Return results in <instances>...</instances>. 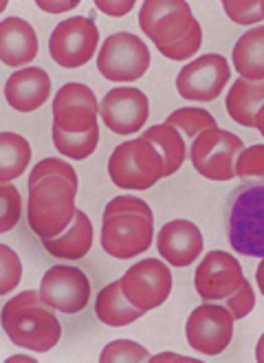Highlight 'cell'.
Listing matches in <instances>:
<instances>
[{
	"instance_id": "1",
	"label": "cell",
	"mask_w": 264,
	"mask_h": 363,
	"mask_svg": "<svg viewBox=\"0 0 264 363\" xmlns=\"http://www.w3.org/2000/svg\"><path fill=\"white\" fill-rule=\"evenodd\" d=\"M77 172L62 159H42L29 177V227L40 240L55 238L77 216Z\"/></svg>"
},
{
	"instance_id": "2",
	"label": "cell",
	"mask_w": 264,
	"mask_h": 363,
	"mask_svg": "<svg viewBox=\"0 0 264 363\" xmlns=\"http://www.w3.org/2000/svg\"><path fill=\"white\" fill-rule=\"evenodd\" d=\"M154 238V213L137 196H117L104 209L101 247L117 260L145 253Z\"/></svg>"
},
{
	"instance_id": "3",
	"label": "cell",
	"mask_w": 264,
	"mask_h": 363,
	"mask_svg": "<svg viewBox=\"0 0 264 363\" xmlns=\"http://www.w3.org/2000/svg\"><path fill=\"white\" fill-rule=\"evenodd\" d=\"M40 291H25L3 306V328L16 346L33 352H49L57 346L62 326Z\"/></svg>"
},
{
	"instance_id": "4",
	"label": "cell",
	"mask_w": 264,
	"mask_h": 363,
	"mask_svg": "<svg viewBox=\"0 0 264 363\" xmlns=\"http://www.w3.org/2000/svg\"><path fill=\"white\" fill-rule=\"evenodd\" d=\"M227 240L236 253L264 258V185L245 183L231 194Z\"/></svg>"
},
{
	"instance_id": "5",
	"label": "cell",
	"mask_w": 264,
	"mask_h": 363,
	"mask_svg": "<svg viewBox=\"0 0 264 363\" xmlns=\"http://www.w3.org/2000/svg\"><path fill=\"white\" fill-rule=\"evenodd\" d=\"M108 174L121 189H150L165 177L161 152L143 137L117 145L108 159Z\"/></svg>"
},
{
	"instance_id": "6",
	"label": "cell",
	"mask_w": 264,
	"mask_h": 363,
	"mask_svg": "<svg viewBox=\"0 0 264 363\" xmlns=\"http://www.w3.org/2000/svg\"><path fill=\"white\" fill-rule=\"evenodd\" d=\"M242 150H245V143L240 137L229 130L211 128L194 139L189 159L201 177L209 181H231L236 177V163Z\"/></svg>"
},
{
	"instance_id": "7",
	"label": "cell",
	"mask_w": 264,
	"mask_h": 363,
	"mask_svg": "<svg viewBox=\"0 0 264 363\" xmlns=\"http://www.w3.org/2000/svg\"><path fill=\"white\" fill-rule=\"evenodd\" d=\"M233 322L236 317L225 304L205 302L196 306L185 324L187 344L205 357H216L225 352L233 337Z\"/></svg>"
},
{
	"instance_id": "8",
	"label": "cell",
	"mask_w": 264,
	"mask_h": 363,
	"mask_svg": "<svg viewBox=\"0 0 264 363\" xmlns=\"http://www.w3.org/2000/svg\"><path fill=\"white\" fill-rule=\"evenodd\" d=\"M150 67V51L135 33H113L101 42L97 69L110 82H135Z\"/></svg>"
},
{
	"instance_id": "9",
	"label": "cell",
	"mask_w": 264,
	"mask_h": 363,
	"mask_svg": "<svg viewBox=\"0 0 264 363\" xmlns=\"http://www.w3.org/2000/svg\"><path fill=\"white\" fill-rule=\"evenodd\" d=\"M194 23L196 18L185 0H145L139 11V27L157 49L185 38Z\"/></svg>"
},
{
	"instance_id": "10",
	"label": "cell",
	"mask_w": 264,
	"mask_h": 363,
	"mask_svg": "<svg viewBox=\"0 0 264 363\" xmlns=\"http://www.w3.org/2000/svg\"><path fill=\"white\" fill-rule=\"evenodd\" d=\"M99 45V31L91 18H69L60 23L49 38V53L64 69H79L93 60Z\"/></svg>"
},
{
	"instance_id": "11",
	"label": "cell",
	"mask_w": 264,
	"mask_h": 363,
	"mask_svg": "<svg viewBox=\"0 0 264 363\" xmlns=\"http://www.w3.org/2000/svg\"><path fill=\"white\" fill-rule=\"evenodd\" d=\"M121 291L141 313L159 308L172 291V271L157 258H148L130 267L121 277Z\"/></svg>"
},
{
	"instance_id": "12",
	"label": "cell",
	"mask_w": 264,
	"mask_h": 363,
	"mask_svg": "<svg viewBox=\"0 0 264 363\" xmlns=\"http://www.w3.org/2000/svg\"><path fill=\"white\" fill-rule=\"evenodd\" d=\"M40 295L51 308L66 315H77L91 300V280L82 269L57 264L42 275Z\"/></svg>"
},
{
	"instance_id": "13",
	"label": "cell",
	"mask_w": 264,
	"mask_h": 363,
	"mask_svg": "<svg viewBox=\"0 0 264 363\" xmlns=\"http://www.w3.org/2000/svg\"><path fill=\"white\" fill-rule=\"evenodd\" d=\"M229 77V62L218 53H207L185 64L176 77V91L192 101H211L223 93Z\"/></svg>"
},
{
	"instance_id": "14",
	"label": "cell",
	"mask_w": 264,
	"mask_h": 363,
	"mask_svg": "<svg viewBox=\"0 0 264 363\" xmlns=\"http://www.w3.org/2000/svg\"><path fill=\"white\" fill-rule=\"evenodd\" d=\"M245 280L240 262L227 251H209L194 273L196 293L205 302H225Z\"/></svg>"
},
{
	"instance_id": "15",
	"label": "cell",
	"mask_w": 264,
	"mask_h": 363,
	"mask_svg": "<svg viewBox=\"0 0 264 363\" xmlns=\"http://www.w3.org/2000/svg\"><path fill=\"white\" fill-rule=\"evenodd\" d=\"M97 97L86 84H64L53 97V128H57V130L88 133L97 128Z\"/></svg>"
},
{
	"instance_id": "16",
	"label": "cell",
	"mask_w": 264,
	"mask_h": 363,
	"mask_svg": "<svg viewBox=\"0 0 264 363\" xmlns=\"http://www.w3.org/2000/svg\"><path fill=\"white\" fill-rule=\"evenodd\" d=\"M99 115L108 130L115 135H132L148 121L150 104L139 89H113L101 99Z\"/></svg>"
},
{
	"instance_id": "17",
	"label": "cell",
	"mask_w": 264,
	"mask_h": 363,
	"mask_svg": "<svg viewBox=\"0 0 264 363\" xmlns=\"http://www.w3.org/2000/svg\"><path fill=\"white\" fill-rule=\"evenodd\" d=\"M203 233L192 220H170L161 227L157 249L172 267H189L203 253Z\"/></svg>"
},
{
	"instance_id": "18",
	"label": "cell",
	"mask_w": 264,
	"mask_h": 363,
	"mask_svg": "<svg viewBox=\"0 0 264 363\" xmlns=\"http://www.w3.org/2000/svg\"><path fill=\"white\" fill-rule=\"evenodd\" d=\"M51 77L44 69L29 67L13 73L5 84V97L18 113H33L49 99Z\"/></svg>"
},
{
	"instance_id": "19",
	"label": "cell",
	"mask_w": 264,
	"mask_h": 363,
	"mask_svg": "<svg viewBox=\"0 0 264 363\" xmlns=\"http://www.w3.org/2000/svg\"><path fill=\"white\" fill-rule=\"evenodd\" d=\"M38 55L35 29L18 16L5 18L0 23V60L7 67H25Z\"/></svg>"
},
{
	"instance_id": "20",
	"label": "cell",
	"mask_w": 264,
	"mask_h": 363,
	"mask_svg": "<svg viewBox=\"0 0 264 363\" xmlns=\"http://www.w3.org/2000/svg\"><path fill=\"white\" fill-rule=\"evenodd\" d=\"M44 249L62 260H82L93 247V223L84 211L77 209V216L71 227L55 238L42 240Z\"/></svg>"
},
{
	"instance_id": "21",
	"label": "cell",
	"mask_w": 264,
	"mask_h": 363,
	"mask_svg": "<svg viewBox=\"0 0 264 363\" xmlns=\"http://www.w3.org/2000/svg\"><path fill=\"white\" fill-rule=\"evenodd\" d=\"M264 106V79L249 82V79H236L227 95V113L233 121L245 128H255L258 111Z\"/></svg>"
},
{
	"instance_id": "22",
	"label": "cell",
	"mask_w": 264,
	"mask_h": 363,
	"mask_svg": "<svg viewBox=\"0 0 264 363\" xmlns=\"http://www.w3.org/2000/svg\"><path fill=\"white\" fill-rule=\"evenodd\" d=\"M233 67L242 79H264V25L249 29L233 47Z\"/></svg>"
},
{
	"instance_id": "23",
	"label": "cell",
	"mask_w": 264,
	"mask_h": 363,
	"mask_svg": "<svg viewBox=\"0 0 264 363\" xmlns=\"http://www.w3.org/2000/svg\"><path fill=\"white\" fill-rule=\"evenodd\" d=\"M95 313L99 317V322L113 328H121L128 326L132 322L143 315L137 306H132L128 302V297L121 291V282H110L106 289H101V293L97 295V304H95Z\"/></svg>"
},
{
	"instance_id": "24",
	"label": "cell",
	"mask_w": 264,
	"mask_h": 363,
	"mask_svg": "<svg viewBox=\"0 0 264 363\" xmlns=\"http://www.w3.org/2000/svg\"><path fill=\"white\" fill-rule=\"evenodd\" d=\"M145 141H150L157 150L161 152L165 161V177H172L176 169H179L185 161V143L183 137L179 135L174 125L170 123H159L152 125L141 135Z\"/></svg>"
},
{
	"instance_id": "25",
	"label": "cell",
	"mask_w": 264,
	"mask_h": 363,
	"mask_svg": "<svg viewBox=\"0 0 264 363\" xmlns=\"http://www.w3.org/2000/svg\"><path fill=\"white\" fill-rule=\"evenodd\" d=\"M31 161V145L25 137L0 133V183L18 179Z\"/></svg>"
},
{
	"instance_id": "26",
	"label": "cell",
	"mask_w": 264,
	"mask_h": 363,
	"mask_svg": "<svg viewBox=\"0 0 264 363\" xmlns=\"http://www.w3.org/2000/svg\"><path fill=\"white\" fill-rule=\"evenodd\" d=\"M51 135H53V143L60 155L69 157L73 161H84L86 157H91L95 152V147L99 143V125L88 133H64L53 128Z\"/></svg>"
},
{
	"instance_id": "27",
	"label": "cell",
	"mask_w": 264,
	"mask_h": 363,
	"mask_svg": "<svg viewBox=\"0 0 264 363\" xmlns=\"http://www.w3.org/2000/svg\"><path fill=\"white\" fill-rule=\"evenodd\" d=\"M165 123L174 125L176 130H183L189 139H196L201 133L218 128L211 113L203 108H176L174 113H170Z\"/></svg>"
},
{
	"instance_id": "28",
	"label": "cell",
	"mask_w": 264,
	"mask_h": 363,
	"mask_svg": "<svg viewBox=\"0 0 264 363\" xmlns=\"http://www.w3.org/2000/svg\"><path fill=\"white\" fill-rule=\"evenodd\" d=\"M236 177H240L245 183L264 185V145H251L240 152Z\"/></svg>"
},
{
	"instance_id": "29",
	"label": "cell",
	"mask_w": 264,
	"mask_h": 363,
	"mask_svg": "<svg viewBox=\"0 0 264 363\" xmlns=\"http://www.w3.org/2000/svg\"><path fill=\"white\" fill-rule=\"evenodd\" d=\"M99 361L101 363H123V361L126 363H139V361H150V352L130 339H117L101 350Z\"/></svg>"
},
{
	"instance_id": "30",
	"label": "cell",
	"mask_w": 264,
	"mask_h": 363,
	"mask_svg": "<svg viewBox=\"0 0 264 363\" xmlns=\"http://www.w3.org/2000/svg\"><path fill=\"white\" fill-rule=\"evenodd\" d=\"M0 233L11 231L22 213V201L20 191L11 183H0Z\"/></svg>"
},
{
	"instance_id": "31",
	"label": "cell",
	"mask_w": 264,
	"mask_h": 363,
	"mask_svg": "<svg viewBox=\"0 0 264 363\" xmlns=\"http://www.w3.org/2000/svg\"><path fill=\"white\" fill-rule=\"evenodd\" d=\"M223 7L236 25H255L264 20V0H225Z\"/></svg>"
},
{
	"instance_id": "32",
	"label": "cell",
	"mask_w": 264,
	"mask_h": 363,
	"mask_svg": "<svg viewBox=\"0 0 264 363\" xmlns=\"http://www.w3.org/2000/svg\"><path fill=\"white\" fill-rule=\"evenodd\" d=\"M203 45V31H201V25H198V20L194 23V27L189 29V33L185 38H181L179 42H174L170 47H161L159 53L165 55L167 60H174V62H181V60H189L198 53Z\"/></svg>"
},
{
	"instance_id": "33",
	"label": "cell",
	"mask_w": 264,
	"mask_h": 363,
	"mask_svg": "<svg viewBox=\"0 0 264 363\" xmlns=\"http://www.w3.org/2000/svg\"><path fill=\"white\" fill-rule=\"evenodd\" d=\"M22 277V264L20 258L7 247L0 245V293H9L18 286Z\"/></svg>"
},
{
	"instance_id": "34",
	"label": "cell",
	"mask_w": 264,
	"mask_h": 363,
	"mask_svg": "<svg viewBox=\"0 0 264 363\" xmlns=\"http://www.w3.org/2000/svg\"><path fill=\"white\" fill-rule=\"evenodd\" d=\"M225 306L231 311V315L236 319H245L253 311V306H255V293H253L251 284L247 280L242 282L240 289L231 297H227V300H225Z\"/></svg>"
},
{
	"instance_id": "35",
	"label": "cell",
	"mask_w": 264,
	"mask_h": 363,
	"mask_svg": "<svg viewBox=\"0 0 264 363\" xmlns=\"http://www.w3.org/2000/svg\"><path fill=\"white\" fill-rule=\"evenodd\" d=\"M95 7L104 11L106 16H126L132 7H135V0H117V3H110V0H97Z\"/></svg>"
},
{
	"instance_id": "36",
	"label": "cell",
	"mask_w": 264,
	"mask_h": 363,
	"mask_svg": "<svg viewBox=\"0 0 264 363\" xmlns=\"http://www.w3.org/2000/svg\"><path fill=\"white\" fill-rule=\"evenodd\" d=\"M77 5H79L77 0H66V3H44V0H38V7L44 11H51V13L69 11V9H75Z\"/></svg>"
},
{
	"instance_id": "37",
	"label": "cell",
	"mask_w": 264,
	"mask_h": 363,
	"mask_svg": "<svg viewBox=\"0 0 264 363\" xmlns=\"http://www.w3.org/2000/svg\"><path fill=\"white\" fill-rule=\"evenodd\" d=\"M152 363H165V361H179V363H185V361H196V359H189V357H183V354H172V352H163V354H157V357H150Z\"/></svg>"
},
{
	"instance_id": "38",
	"label": "cell",
	"mask_w": 264,
	"mask_h": 363,
	"mask_svg": "<svg viewBox=\"0 0 264 363\" xmlns=\"http://www.w3.org/2000/svg\"><path fill=\"white\" fill-rule=\"evenodd\" d=\"M255 280H258V286H260V291L264 295V258H262V262L255 269Z\"/></svg>"
},
{
	"instance_id": "39",
	"label": "cell",
	"mask_w": 264,
	"mask_h": 363,
	"mask_svg": "<svg viewBox=\"0 0 264 363\" xmlns=\"http://www.w3.org/2000/svg\"><path fill=\"white\" fill-rule=\"evenodd\" d=\"M255 361L258 363H264V335L260 337L258 341V348H255Z\"/></svg>"
},
{
	"instance_id": "40",
	"label": "cell",
	"mask_w": 264,
	"mask_h": 363,
	"mask_svg": "<svg viewBox=\"0 0 264 363\" xmlns=\"http://www.w3.org/2000/svg\"><path fill=\"white\" fill-rule=\"evenodd\" d=\"M255 128L260 130V135L264 137V106L258 111V117H255Z\"/></svg>"
},
{
	"instance_id": "41",
	"label": "cell",
	"mask_w": 264,
	"mask_h": 363,
	"mask_svg": "<svg viewBox=\"0 0 264 363\" xmlns=\"http://www.w3.org/2000/svg\"><path fill=\"white\" fill-rule=\"evenodd\" d=\"M9 361H31V359H29V357H22V354H20V357H11Z\"/></svg>"
}]
</instances>
